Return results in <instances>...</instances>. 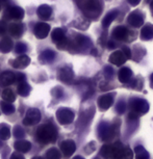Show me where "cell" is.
<instances>
[{
	"label": "cell",
	"mask_w": 153,
	"mask_h": 159,
	"mask_svg": "<svg viewBox=\"0 0 153 159\" xmlns=\"http://www.w3.org/2000/svg\"><path fill=\"white\" fill-rule=\"evenodd\" d=\"M104 73H105V75H106L107 77H109V76H112V75L114 74V71H113V69H112V68L106 67V68H105V71H104Z\"/></svg>",
	"instance_id": "ab89813d"
},
{
	"label": "cell",
	"mask_w": 153,
	"mask_h": 159,
	"mask_svg": "<svg viewBox=\"0 0 153 159\" xmlns=\"http://www.w3.org/2000/svg\"><path fill=\"white\" fill-rule=\"evenodd\" d=\"M114 151H115V147L110 145H105L102 147L101 149V155L105 158L113 159L114 158Z\"/></svg>",
	"instance_id": "484cf974"
},
{
	"label": "cell",
	"mask_w": 153,
	"mask_h": 159,
	"mask_svg": "<svg viewBox=\"0 0 153 159\" xmlns=\"http://www.w3.org/2000/svg\"><path fill=\"white\" fill-rule=\"evenodd\" d=\"M113 97L110 95H104L98 99V105L100 107V109L106 110L113 105Z\"/></svg>",
	"instance_id": "2e32d148"
},
{
	"label": "cell",
	"mask_w": 153,
	"mask_h": 159,
	"mask_svg": "<svg viewBox=\"0 0 153 159\" xmlns=\"http://www.w3.org/2000/svg\"><path fill=\"white\" fill-rule=\"evenodd\" d=\"M75 149H76V146H75V143L72 139L64 140V142L61 143L62 152L64 153V155L67 156V157H69V156H71L75 152Z\"/></svg>",
	"instance_id": "7c38bea8"
},
{
	"label": "cell",
	"mask_w": 153,
	"mask_h": 159,
	"mask_svg": "<svg viewBox=\"0 0 153 159\" xmlns=\"http://www.w3.org/2000/svg\"><path fill=\"white\" fill-rule=\"evenodd\" d=\"M2 99H3V101H7V102H14L16 100V96L13 93V91L10 89H5L3 92H2Z\"/></svg>",
	"instance_id": "f546056e"
},
{
	"label": "cell",
	"mask_w": 153,
	"mask_h": 159,
	"mask_svg": "<svg viewBox=\"0 0 153 159\" xmlns=\"http://www.w3.org/2000/svg\"><path fill=\"white\" fill-rule=\"evenodd\" d=\"M73 159H83L81 156H76V157H74Z\"/></svg>",
	"instance_id": "f6af8a7d"
},
{
	"label": "cell",
	"mask_w": 153,
	"mask_h": 159,
	"mask_svg": "<svg viewBox=\"0 0 153 159\" xmlns=\"http://www.w3.org/2000/svg\"><path fill=\"white\" fill-rule=\"evenodd\" d=\"M35 35L38 39H45L50 32V26L47 23L41 22L35 26Z\"/></svg>",
	"instance_id": "9c48e42d"
},
{
	"label": "cell",
	"mask_w": 153,
	"mask_h": 159,
	"mask_svg": "<svg viewBox=\"0 0 153 159\" xmlns=\"http://www.w3.org/2000/svg\"><path fill=\"white\" fill-rule=\"evenodd\" d=\"M8 31L15 38H20L23 32V26L19 23H12L8 26Z\"/></svg>",
	"instance_id": "44dd1931"
},
{
	"label": "cell",
	"mask_w": 153,
	"mask_h": 159,
	"mask_svg": "<svg viewBox=\"0 0 153 159\" xmlns=\"http://www.w3.org/2000/svg\"><path fill=\"white\" fill-rule=\"evenodd\" d=\"M7 30V25L3 22H0V34H3Z\"/></svg>",
	"instance_id": "60d3db41"
},
{
	"label": "cell",
	"mask_w": 153,
	"mask_h": 159,
	"mask_svg": "<svg viewBox=\"0 0 153 159\" xmlns=\"http://www.w3.org/2000/svg\"><path fill=\"white\" fill-rule=\"evenodd\" d=\"M126 59L127 57L123 52V50H117L109 56V61L115 66H122L123 64H125Z\"/></svg>",
	"instance_id": "30bf717a"
},
{
	"label": "cell",
	"mask_w": 153,
	"mask_h": 159,
	"mask_svg": "<svg viewBox=\"0 0 153 159\" xmlns=\"http://www.w3.org/2000/svg\"><path fill=\"white\" fill-rule=\"evenodd\" d=\"M56 119H58L59 124L62 125L71 124L74 120V112L71 109L63 107V108H59L56 111Z\"/></svg>",
	"instance_id": "3957f363"
},
{
	"label": "cell",
	"mask_w": 153,
	"mask_h": 159,
	"mask_svg": "<svg viewBox=\"0 0 153 159\" xmlns=\"http://www.w3.org/2000/svg\"><path fill=\"white\" fill-rule=\"evenodd\" d=\"M16 78H17V81L22 82V81H24V79H25V75L22 74V73H17Z\"/></svg>",
	"instance_id": "f35d334b"
},
{
	"label": "cell",
	"mask_w": 153,
	"mask_h": 159,
	"mask_svg": "<svg viewBox=\"0 0 153 159\" xmlns=\"http://www.w3.org/2000/svg\"><path fill=\"white\" fill-rule=\"evenodd\" d=\"M15 149L17 150L18 152H21V153H26L28 152L29 150L31 148V143L27 142V140H18V142L15 143Z\"/></svg>",
	"instance_id": "ffe728a7"
},
{
	"label": "cell",
	"mask_w": 153,
	"mask_h": 159,
	"mask_svg": "<svg viewBox=\"0 0 153 159\" xmlns=\"http://www.w3.org/2000/svg\"><path fill=\"white\" fill-rule=\"evenodd\" d=\"M11 159H25V158H24V156L22 154H20V153H14V154L11 156Z\"/></svg>",
	"instance_id": "8d00e7d4"
},
{
	"label": "cell",
	"mask_w": 153,
	"mask_h": 159,
	"mask_svg": "<svg viewBox=\"0 0 153 159\" xmlns=\"http://www.w3.org/2000/svg\"><path fill=\"white\" fill-rule=\"evenodd\" d=\"M58 78L63 82H66V83L72 82V80H73V78H74L73 70H72L69 66H65V67L61 68L58 72Z\"/></svg>",
	"instance_id": "ba28073f"
},
{
	"label": "cell",
	"mask_w": 153,
	"mask_h": 159,
	"mask_svg": "<svg viewBox=\"0 0 153 159\" xmlns=\"http://www.w3.org/2000/svg\"><path fill=\"white\" fill-rule=\"evenodd\" d=\"M18 93H19V95L23 96V97H26L30 93V86L24 81L20 82L19 85H18Z\"/></svg>",
	"instance_id": "4316f807"
},
{
	"label": "cell",
	"mask_w": 153,
	"mask_h": 159,
	"mask_svg": "<svg viewBox=\"0 0 153 159\" xmlns=\"http://www.w3.org/2000/svg\"><path fill=\"white\" fill-rule=\"evenodd\" d=\"M37 14L42 20H47V19H49L51 17V15H52V8L47 4H42L39 7Z\"/></svg>",
	"instance_id": "9a60e30c"
},
{
	"label": "cell",
	"mask_w": 153,
	"mask_h": 159,
	"mask_svg": "<svg viewBox=\"0 0 153 159\" xmlns=\"http://www.w3.org/2000/svg\"><path fill=\"white\" fill-rule=\"evenodd\" d=\"M150 8H151V13L153 15V0L151 1V4H150Z\"/></svg>",
	"instance_id": "ee69618b"
},
{
	"label": "cell",
	"mask_w": 153,
	"mask_h": 159,
	"mask_svg": "<svg viewBox=\"0 0 153 159\" xmlns=\"http://www.w3.org/2000/svg\"><path fill=\"white\" fill-rule=\"evenodd\" d=\"M54 57H55V53H54V51L49 50V49H47V50L43 51V53H42V54H41V58H42V61H47V62L52 61L53 59H54Z\"/></svg>",
	"instance_id": "f1b7e54d"
},
{
	"label": "cell",
	"mask_w": 153,
	"mask_h": 159,
	"mask_svg": "<svg viewBox=\"0 0 153 159\" xmlns=\"http://www.w3.org/2000/svg\"><path fill=\"white\" fill-rule=\"evenodd\" d=\"M1 1H7V0H1Z\"/></svg>",
	"instance_id": "c3c4849f"
},
{
	"label": "cell",
	"mask_w": 153,
	"mask_h": 159,
	"mask_svg": "<svg viewBox=\"0 0 153 159\" xmlns=\"http://www.w3.org/2000/svg\"><path fill=\"white\" fill-rule=\"evenodd\" d=\"M14 135H15V137H17V139H21V137H24L25 132H24V130L20 127V126H16L14 129Z\"/></svg>",
	"instance_id": "d6a6232c"
},
{
	"label": "cell",
	"mask_w": 153,
	"mask_h": 159,
	"mask_svg": "<svg viewBox=\"0 0 153 159\" xmlns=\"http://www.w3.org/2000/svg\"><path fill=\"white\" fill-rule=\"evenodd\" d=\"M29 62H30V58H29L27 55L23 54L12 61V66H13L15 69H24L29 65Z\"/></svg>",
	"instance_id": "4fadbf2b"
},
{
	"label": "cell",
	"mask_w": 153,
	"mask_h": 159,
	"mask_svg": "<svg viewBox=\"0 0 153 159\" xmlns=\"http://www.w3.org/2000/svg\"><path fill=\"white\" fill-rule=\"evenodd\" d=\"M127 22L133 27H141L144 24V15L140 11H134L128 15Z\"/></svg>",
	"instance_id": "52a82bcc"
},
{
	"label": "cell",
	"mask_w": 153,
	"mask_h": 159,
	"mask_svg": "<svg viewBox=\"0 0 153 159\" xmlns=\"http://www.w3.org/2000/svg\"><path fill=\"white\" fill-rule=\"evenodd\" d=\"M75 2L90 19H96L101 14L102 7L99 0H75Z\"/></svg>",
	"instance_id": "6da1fadb"
},
{
	"label": "cell",
	"mask_w": 153,
	"mask_h": 159,
	"mask_svg": "<svg viewBox=\"0 0 153 159\" xmlns=\"http://www.w3.org/2000/svg\"><path fill=\"white\" fill-rule=\"evenodd\" d=\"M125 107H126L125 103H123V102H120V103L118 104V106H117V110H118V112L122 113V112L125 111Z\"/></svg>",
	"instance_id": "d590c367"
},
{
	"label": "cell",
	"mask_w": 153,
	"mask_h": 159,
	"mask_svg": "<svg viewBox=\"0 0 153 159\" xmlns=\"http://www.w3.org/2000/svg\"><path fill=\"white\" fill-rule=\"evenodd\" d=\"M15 81H17L16 74L11 71H5L0 75V83L4 86L13 84Z\"/></svg>",
	"instance_id": "8fae6325"
},
{
	"label": "cell",
	"mask_w": 153,
	"mask_h": 159,
	"mask_svg": "<svg viewBox=\"0 0 153 159\" xmlns=\"http://www.w3.org/2000/svg\"><path fill=\"white\" fill-rule=\"evenodd\" d=\"M117 16H118V11H109V13L103 18V20H102V26H103V28L106 29L107 27H109L110 24H112L113 21L117 18Z\"/></svg>",
	"instance_id": "603a6c76"
},
{
	"label": "cell",
	"mask_w": 153,
	"mask_h": 159,
	"mask_svg": "<svg viewBox=\"0 0 153 159\" xmlns=\"http://www.w3.org/2000/svg\"><path fill=\"white\" fill-rule=\"evenodd\" d=\"M141 38L144 41H149L153 39V26H151L150 24H147L142 28L141 31Z\"/></svg>",
	"instance_id": "7402d4cb"
},
{
	"label": "cell",
	"mask_w": 153,
	"mask_h": 159,
	"mask_svg": "<svg viewBox=\"0 0 153 159\" xmlns=\"http://www.w3.org/2000/svg\"><path fill=\"white\" fill-rule=\"evenodd\" d=\"M26 50H27V47H26V45L24 43H18L16 47H15V51L17 53H25Z\"/></svg>",
	"instance_id": "836d02e7"
},
{
	"label": "cell",
	"mask_w": 153,
	"mask_h": 159,
	"mask_svg": "<svg viewBox=\"0 0 153 159\" xmlns=\"http://www.w3.org/2000/svg\"><path fill=\"white\" fill-rule=\"evenodd\" d=\"M41 121V112L37 108H29L26 112L25 118L23 120V124L26 126H32L38 124Z\"/></svg>",
	"instance_id": "277c9868"
},
{
	"label": "cell",
	"mask_w": 153,
	"mask_h": 159,
	"mask_svg": "<svg viewBox=\"0 0 153 159\" xmlns=\"http://www.w3.org/2000/svg\"><path fill=\"white\" fill-rule=\"evenodd\" d=\"M128 2L131 4V5H133V7H136V5H137L141 2V0H128Z\"/></svg>",
	"instance_id": "b9f144b4"
},
{
	"label": "cell",
	"mask_w": 153,
	"mask_h": 159,
	"mask_svg": "<svg viewBox=\"0 0 153 159\" xmlns=\"http://www.w3.org/2000/svg\"><path fill=\"white\" fill-rule=\"evenodd\" d=\"M149 109V105L145 100L142 99H133L131 101V110L134 115H142V113H146Z\"/></svg>",
	"instance_id": "5b68a950"
},
{
	"label": "cell",
	"mask_w": 153,
	"mask_h": 159,
	"mask_svg": "<svg viewBox=\"0 0 153 159\" xmlns=\"http://www.w3.org/2000/svg\"><path fill=\"white\" fill-rule=\"evenodd\" d=\"M123 158L124 159H132L133 158V154L129 148L124 149V155H123Z\"/></svg>",
	"instance_id": "e575fe53"
},
{
	"label": "cell",
	"mask_w": 153,
	"mask_h": 159,
	"mask_svg": "<svg viewBox=\"0 0 153 159\" xmlns=\"http://www.w3.org/2000/svg\"><path fill=\"white\" fill-rule=\"evenodd\" d=\"M113 37L119 41H124L128 37V30L125 27H123V26H118V27L114 29Z\"/></svg>",
	"instance_id": "e0dca14e"
},
{
	"label": "cell",
	"mask_w": 153,
	"mask_h": 159,
	"mask_svg": "<svg viewBox=\"0 0 153 159\" xmlns=\"http://www.w3.org/2000/svg\"><path fill=\"white\" fill-rule=\"evenodd\" d=\"M12 49H13V42H12L11 39H2V41L0 42V51L2 53H8Z\"/></svg>",
	"instance_id": "d4e9b609"
},
{
	"label": "cell",
	"mask_w": 153,
	"mask_h": 159,
	"mask_svg": "<svg viewBox=\"0 0 153 159\" xmlns=\"http://www.w3.org/2000/svg\"><path fill=\"white\" fill-rule=\"evenodd\" d=\"M107 45H109V49H114V48L116 47V45H115V43H114V42H109V43H107Z\"/></svg>",
	"instance_id": "7bdbcfd3"
},
{
	"label": "cell",
	"mask_w": 153,
	"mask_h": 159,
	"mask_svg": "<svg viewBox=\"0 0 153 159\" xmlns=\"http://www.w3.org/2000/svg\"><path fill=\"white\" fill-rule=\"evenodd\" d=\"M151 84L153 86V74H152V76H151Z\"/></svg>",
	"instance_id": "bcb514c9"
},
{
	"label": "cell",
	"mask_w": 153,
	"mask_h": 159,
	"mask_svg": "<svg viewBox=\"0 0 153 159\" xmlns=\"http://www.w3.org/2000/svg\"><path fill=\"white\" fill-rule=\"evenodd\" d=\"M46 159H61V153L56 148H51L46 152Z\"/></svg>",
	"instance_id": "1f68e13d"
},
{
	"label": "cell",
	"mask_w": 153,
	"mask_h": 159,
	"mask_svg": "<svg viewBox=\"0 0 153 159\" xmlns=\"http://www.w3.org/2000/svg\"><path fill=\"white\" fill-rule=\"evenodd\" d=\"M51 38H52V41L58 44V48H61V49L65 48L66 45L68 43L67 39H66V35H65V32L62 28H55L54 30L52 31V34H51Z\"/></svg>",
	"instance_id": "8992f818"
},
{
	"label": "cell",
	"mask_w": 153,
	"mask_h": 159,
	"mask_svg": "<svg viewBox=\"0 0 153 159\" xmlns=\"http://www.w3.org/2000/svg\"><path fill=\"white\" fill-rule=\"evenodd\" d=\"M11 136V130L7 125L1 124L0 125V139L2 140H7Z\"/></svg>",
	"instance_id": "83f0119b"
},
{
	"label": "cell",
	"mask_w": 153,
	"mask_h": 159,
	"mask_svg": "<svg viewBox=\"0 0 153 159\" xmlns=\"http://www.w3.org/2000/svg\"><path fill=\"white\" fill-rule=\"evenodd\" d=\"M131 76H132V71L129 68H122L119 71L118 78L122 83H126L130 80Z\"/></svg>",
	"instance_id": "ac0fdd59"
},
{
	"label": "cell",
	"mask_w": 153,
	"mask_h": 159,
	"mask_svg": "<svg viewBox=\"0 0 153 159\" xmlns=\"http://www.w3.org/2000/svg\"><path fill=\"white\" fill-rule=\"evenodd\" d=\"M32 159H43V158H42V157H34Z\"/></svg>",
	"instance_id": "7dc6e473"
},
{
	"label": "cell",
	"mask_w": 153,
	"mask_h": 159,
	"mask_svg": "<svg viewBox=\"0 0 153 159\" xmlns=\"http://www.w3.org/2000/svg\"><path fill=\"white\" fill-rule=\"evenodd\" d=\"M114 129L112 126L107 125L106 123H102L100 125V128H99V133H100V137L102 139H110L113 135V131Z\"/></svg>",
	"instance_id": "5bb4252c"
},
{
	"label": "cell",
	"mask_w": 153,
	"mask_h": 159,
	"mask_svg": "<svg viewBox=\"0 0 153 159\" xmlns=\"http://www.w3.org/2000/svg\"><path fill=\"white\" fill-rule=\"evenodd\" d=\"M74 45L81 49V48L89 47V45H91V41L88 38L83 37V35H77L74 40Z\"/></svg>",
	"instance_id": "cb8c5ba5"
},
{
	"label": "cell",
	"mask_w": 153,
	"mask_h": 159,
	"mask_svg": "<svg viewBox=\"0 0 153 159\" xmlns=\"http://www.w3.org/2000/svg\"><path fill=\"white\" fill-rule=\"evenodd\" d=\"M1 109L5 115H12L15 111V107L14 105L11 103V102H7V101H2L1 102Z\"/></svg>",
	"instance_id": "4dcf8cb0"
},
{
	"label": "cell",
	"mask_w": 153,
	"mask_h": 159,
	"mask_svg": "<svg viewBox=\"0 0 153 159\" xmlns=\"http://www.w3.org/2000/svg\"><path fill=\"white\" fill-rule=\"evenodd\" d=\"M123 52L125 53V55H126V57H127V58L131 57V52H130V49L128 47H124V48H123Z\"/></svg>",
	"instance_id": "74e56055"
},
{
	"label": "cell",
	"mask_w": 153,
	"mask_h": 159,
	"mask_svg": "<svg viewBox=\"0 0 153 159\" xmlns=\"http://www.w3.org/2000/svg\"><path fill=\"white\" fill-rule=\"evenodd\" d=\"M8 16H10L12 19L15 20H21L23 19L24 17V11L19 7H12L8 10Z\"/></svg>",
	"instance_id": "d6986e66"
},
{
	"label": "cell",
	"mask_w": 153,
	"mask_h": 159,
	"mask_svg": "<svg viewBox=\"0 0 153 159\" xmlns=\"http://www.w3.org/2000/svg\"><path fill=\"white\" fill-rule=\"evenodd\" d=\"M35 136H37L38 142H40L42 143H53L58 139V132H56V129L54 128L53 125L45 124L40 126L37 129Z\"/></svg>",
	"instance_id": "7a4b0ae2"
}]
</instances>
